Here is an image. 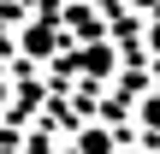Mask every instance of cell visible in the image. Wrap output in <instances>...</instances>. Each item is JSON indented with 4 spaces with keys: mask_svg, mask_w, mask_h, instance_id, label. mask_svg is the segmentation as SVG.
I'll use <instances>...</instances> for the list:
<instances>
[{
    "mask_svg": "<svg viewBox=\"0 0 160 154\" xmlns=\"http://www.w3.org/2000/svg\"><path fill=\"white\" fill-rule=\"evenodd\" d=\"M154 47H160V24H154Z\"/></svg>",
    "mask_w": 160,
    "mask_h": 154,
    "instance_id": "6da1fadb",
    "label": "cell"
}]
</instances>
